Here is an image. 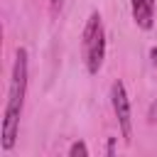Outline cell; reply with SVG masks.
Segmentation results:
<instances>
[{
  "instance_id": "1",
  "label": "cell",
  "mask_w": 157,
  "mask_h": 157,
  "mask_svg": "<svg viewBox=\"0 0 157 157\" xmlns=\"http://www.w3.org/2000/svg\"><path fill=\"white\" fill-rule=\"evenodd\" d=\"M25 93H27V49H17L15 54V66H12V78H10V91H7V103L2 113V150H12L17 140V128H20V115L25 105Z\"/></svg>"
},
{
  "instance_id": "2",
  "label": "cell",
  "mask_w": 157,
  "mask_h": 157,
  "mask_svg": "<svg viewBox=\"0 0 157 157\" xmlns=\"http://www.w3.org/2000/svg\"><path fill=\"white\" fill-rule=\"evenodd\" d=\"M81 52H83L88 74H98V69L103 66V59H105V29H103V20L98 12H91V17L83 27Z\"/></svg>"
},
{
  "instance_id": "3",
  "label": "cell",
  "mask_w": 157,
  "mask_h": 157,
  "mask_svg": "<svg viewBox=\"0 0 157 157\" xmlns=\"http://www.w3.org/2000/svg\"><path fill=\"white\" fill-rule=\"evenodd\" d=\"M110 101H113V110H115V118L120 125V135L125 137V142H130L132 140V118H130V98H128L123 81H115L110 86Z\"/></svg>"
},
{
  "instance_id": "4",
  "label": "cell",
  "mask_w": 157,
  "mask_h": 157,
  "mask_svg": "<svg viewBox=\"0 0 157 157\" xmlns=\"http://www.w3.org/2000/svg\"><path fill=\"white\" fill-rule=\"evenodd\" d=\"M132 20L140 29H150L155 25V0H130Z\"/></svg>"
},
{
  "instance_id": "5",
  "label": "cell",
  "mask_w": 157,
  "mask_h": 157,
  "mask_svg": "<svg viewBox=\"0 0 157 157\" xmlns=\"http://www.w3.org/2000/svg\"><path fill=\"white\" fill-rule=\"evenodd\" d=\"M69 155H71V157H86V155H88L86 142H74V145L69 147Z\"/></svg>"
},
{
  "instance_id": "6",
  "label": "cell",
  "mask_w": 157,
  "mask_h": 157,
  "mask_svg": "<svg viewBox=\"0 0 157 157\" xmlns=\"http://www.w3.org/2000/svg\"><path fill=\"white\" fill-rule=\"evenodd\" d=\"M150 120L152 123H157V101L152 103V108H150Z\"/></svg>"
},
{
  "instance_id": "7",
  "label": "cell",
  "mask_w": 157,
  "mask_h": 157,
  "mask_svg": "<svg viewBox=\"0 0 157 157\" xmlns=\"http://www.w3.org/2000/svg\"><path fill=\"white\" fill-rule=\"evenodd\" d=\"M64 7V0H52V12H59Z\"/></svg>"
},
{
  "instance_id": "8",
  "label": "cell",
  "mask_w": 157,
  "mask_h": 157,
  "mask_svg": "<svg viewBox=\"0 0 157 157\" xmlns=\"http://www.w3.org/2000/svg\"><path fill=\"white\" fill-rule=\"evenodd\" d=\"M150 56H152V61L157 64V47H152V52H150Z\"/></svg>"
}]
</instances>
